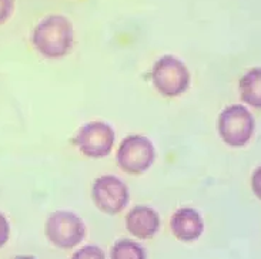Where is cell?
I'll list each match as a JSON object with an SVG mask.
<instances>
[{
	"label": "cell",
	"mask_w": 261,
	"mask_h": 259,
	"mask_svg": "<svg viewBox=\"0 0 261 259\" xmlns=\"http://www.w3.org/2000/svg\"><path fill=\"white\" fill-rule=\"evenodd\" d=\"M127 231L139 239H150L160 228V217L153 208L146 205H137L126 217Z\"/></svg>",
	"instance_id": "obj_8"
},
{
	"label": "cell",
	"mask_w": 261,
	"mask_h": 259,
	"mask_svg": "<svg viewBox=\"0 0 261 259\" xmlns=\"http://www.w3.org/2000/svg\"><path fill=\"white\" fill-rule=\"evenodd\" d=\"M71 259H106V255L99 246L87 245L80 248L77 252H74Z\"/></svg>",
	"instance_id": "obj_12"
},
{
	"label": "cell",
	"mask_w": 261,
	"mask_h": 259,
	"mask_svg": "<svg viewBox=\"0 0 261 259\" xmlns=\"http://www.w3.org/2000/svg\"><path fill=\"white\" fill-rule=\"evenodd\" d=\"M170 228L177 239L193 242L204 231V222L194 208H180L170 219Z\"/></svg>",
	"instance_id": "obj_9"
},
{
	"label": "cell",
	"mask_w": 261,
	"mask_h": 259,
	"mask_svg": "<svg viewBox=\"0 0 261 259\" xmlns=\"http://www.w3.org/2000/svg\"><path fill=\"white\" fill-rule=\"evenodd\" d=\"M44 232L55 246L60 249H71L85 239L86 226L76 214L56 211L47 218Z\"/></svg>",
	"instance_id": "obj_4"
},
{
	"label": "cell",
	"mask_w": 261,
	"mask_h": 259,
	"mask_svg": "<svg viewBox=\"0 0 261 259\" xmlns=\"http://www.w3.org/2000/svg\"><path fill=\"white\" fill-rule=\"evenodd\" d=\"M92 198L101 212L116 215L127 207L130 192L120 178L114 175H101L93 184Z\"/></svg>",
	"instance_id": "obj_6"
},
{
	"label": "cell",
	"mask_w": 261,
	"mask_h": 259,
	"mask_svg": "<svg viewBox=\"0 0 261 259\" xmlns=\"http://www.w3.org/2000/svg\"><path fill=\"white\" fill-rule=\"evenodd\" d=\"M110 259H146V251L134 241L121 239L112 248Z\"/></svg>",
	"instance_id": "obj_11"
},
{
	"label": "cell",
	"mask_w": 261,
	"mask_h": 259,
	"mask_svg": "<svg viewBox=\"0 0 261 259\" xmlns=\"http://www.w3.org/2000/svg\"><path fill=\"white\" fill-rule=\"evenodd\" d=\"M117 164L124 172L132 175L143 174L155 160L153 142L143 135H128L121 141L117 150Z\"/></svg>",
	"instance_id": "obj_5"
},
{
	"label": "cell",
	"mask_w": 261,
	"mask_h": 259,
	"mask_svg": "<svg viewBox=\"0 0 261 259\" xmlns=\"http://www.w3.org/2000/svg\"><path fill=\"white\" fill-rule=\"evenodd\" d=\"M240 97L246 104L261 110V67L248 70L240 78Z\"/></svg>",
	"instance_id": "obj_10"
},
{
	"label": "cell",
	"mask_w": 261,
	"mask_h": 259,
	"mask_svg": "<svg viewBox=\"0 0 261 259\" xmlns=\"http://www.w3.org/2000/svg\"><path fill=\"white\" fill-rule=\"evenodd\" d=\"M251 188L257 198L261 199V167L255 169L254 174L251 177Z\"/></svg>",
	"instance_id": "obj_15"
},
{
	"label": "cell",
	"mask_w": 261,
	"mask_h": 259,
	"mask_svg": "<svg viewBox=\"0 0 261 259\" xmlns=\"http://www.w3.org/2000/svg\"><path fill=\"white\" fill-rule=\"evenodd\" d=\"M74 142L82 154L90 158H103L113 148L114 131L103 121H92L79 130Z\"/></svg>",
	"instance_id": "obj_7"
},
{
	"label": "cell",
	"mask_w": 261,
	"mask_h": 259,
	"mask_svg": "<svg viewBox=\"0 0 261 259\" xmlns=\"http://www.w3.org/2000/svg\"><path fill=\"white\" fill-rule=\"evenodd\" d=\"M16 259H35V258H32V256H19V258H16Z\"/></svg>",
	"instance_id": "obj_16"
},
{
	"label": "cell",
	"mask_w": 261,
	"mask_h": 259,
	"mask_svg": "<svg viewBox=\"0 0 261 259\" xmlns=\"http://www.w3.org/2000/svg\"><path fill=\"white\" fill-rule=\"evenodd\" d=\"M13 0H0V24L10 17V14L13 12Z\"/></svg>",
	"instance_id": "obj_13"
},
{
	"label": "cell",
	"mask_w": 261,
	"mask_h": 259,
	"mask_svg": "<svg viewBox=\"0 0 261 259\" xmlns=\"http://www.w3.org/2000/svg\"><path fill=\"white\" fill-rule=\"evenodd\" d=\"M9 234H10V226L7 222L6 217L0 212V248L5 245L9 239Z\"/></svg>",
	"instance_id": "obj_14"
},
{
	"label": "cell",
	"mask_w": 261,
	"mask_h": 259,
	"mask_svg": "<svg viewBox=\"0 0 261 259\" xmlns=\"http://www.w3.org/2000/svg\"><path fill=\"white\" fill-rule=\"evenodd\" d=\"M32 42L42 56L60 59L71 50L73 26L64 16H47L35 27Z\"/></svg>",
	"instance_id": "obj_1"
},
{
	"label": "cell",
	"mask_w": 261,
	"mask_h": 259,
	"mask_svg": "<svg viewBox=\"0 0 261 259\" xmlns=\"http://www.w3.org/2000/svg\"><path fill=\"white\" fill-rule=\"evenodd\" d=\"M151 81L162 96L177 97L189 89L190 73L177 57L164 56L153 66Z\"/></svg>",
	"instance_id": "obj_3"
},
{
	"label": "cell",
	"mask_w": 261,
	"mask_h": 259,
	"mask_svg": "<svg viewBox=\"0 0 261 259\" xmlns=\"http://www.w3.org/2000/svg\"><path fill=\"white\" fill-rule=\"evenodd\" d=\"M221 140L231 147H243L254 134L255 121L253 114L240 104L224 108L217 123Z\"/></svg>",
	"instance_id": "obj_2"
}]
</instances>
